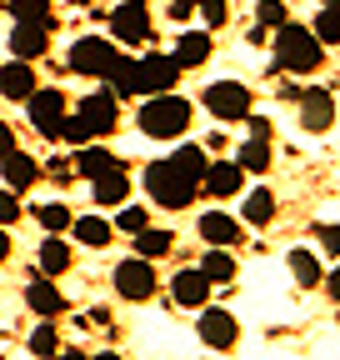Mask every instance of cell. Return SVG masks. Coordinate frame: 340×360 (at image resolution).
Segmentation results:
<instances>
[{
	"label": "cell",
	"instance_id": "1",
	"mask_svg": "<svg viewBox=\"0 0 340 360\" xmlns=\"http://www.w3.org/2000/svg\"><path fill=\"white\" fill-rule=\"evenodd\" d=\"M275 65L290 70V75H315V70L325 65V45L310 35V25L285 20V25L275 30Z\"/></svg>",
	"mask_w": 340,
	"mask_h": 360
},
{
	"label": "cell",
	"instance_id": "2",
	"mask_svg": "<svg viewBox=\"0 0 340 360\" xmlns=\"http://www.w3.org/2000/svg\"><path fill=\"white\" fill-rule=\"evenodd\" d=\"M185 125H190V101H181L176 90H170V96H145L140 130L150 135V141H176Z\"/></svg>",
	"mask_w": 340,
	"mask_h": 360
},
{
	"label": "cell",
	"instance_id": "3",
	"mask_svg": "<svg viewBox=\"0 0 340 360\" xmlns=\"http://www.w3.org/2000/svg\"><path fill=\"white\" fill-rule=\"evenodd\" d=\"M145 191H150V200L165 205V210H185V205L200 195V186L176 170V160H155V165L145 170Z\"/></svg>",
	"mask_w": 340,
	"mask_h": 360
},
{
	"label": "cell",
	"instance_id": "4",
	"mask_svg": "<svg viewBox=\"0 0 340 360\" xmlns=\"http://www.w3.org/2000/svg\"><path fill=\"white\" fill-rule=\"evenodd\" d=\"M115 56H120V51H115L105 35H80V40L70 45V70H75V75H100V80H105V70L115 65Z\"/></svg>",
	"mask_w": 340,
	"mask_h": 360
},
{
	"label": "cell",
	"instance_id": "5",
	"mask_svg": "<svg viewBox=\"0 0 340 360\" xmlns=\"http://www.w3.org/2000/svg\"><path fill=\"white\" fill-rule=\"evenodd\" d=\"M51 30H55V15H46V20H15L11 25V56L25 60V65H35L40 56H46V45H51Z\"/></svg>",
	"mask_w": 340,
	"mask_h": 360
},
{
	"label": "cell",
	"instance_id": "6",
	"mask_svg": "<svg viewBox=\"0 0 340 360\" xmlns=\"http://www.w3.org/2000/svg\"><path fill=\"white\" fill-rule=\"evenodd\" d=\"M200 101H205V110L216 115V120H245L250 115V90L240 80H216Z\"/></svg>",
	"mask_w": 340,
	"mask_h": 360
},
{
	"label": "cell",
	"instance_id": "7",
	"mask_svg": "<svg viewBox=\"0 0 340 360\" xmlns=\"http://www.w3.org/2000/svg\"><path fill=\"white\" fill-rule=\"evenodd\" d=\"M65 110H70V101L60 96V90H30L25 96V115H30V125L46 135V141H55V125L65 120Z\"/></svg>",
	"mask_w": 340,
	"mask_h": 360
},
{
	"label": "cell",
	"instance_id": "8",
	"mask_svg": "<svg viewBox=\"0 0 340 360\" xmlns=\"http://www.w3.org/2000/svg\"><path fill=\"white\" fill-rule=\"evenodd\" d=\"M115 295L120 300H150L155 295V265L131 255V260H120L115 265Z\"/></svg>",
	"mask_w": 340,
	"mask_h": 360
},
{
	"label": "cell",
	"instance_id": "9",
	"mask_svg": "<svg viewBox=\"0 0 340 360\" xmlns=\"http://www.w3.org/2000/svg\"><path fill=\"white\" fill-rule=\"evenodd\" d=\"M110 35H115L120 45H145V40L155 35V25H150V11L140 6V0H125V6L110 15Z\"/></svg>",
	"mask_w": 340,
	"mask_h": 360
},
{
	"label": "cell",
	"instance_id": "10",
	"mask_svg": "<svg viewBox=\"0 0 340 360\" xmlns=\"http://www.w3.org/2000/svg\"><path fill=\"white\" fill-rule=\"evenodd\" d=\"M200 340L210 350H230L240 340V321L230 310H221V305H200Z\"/></svg>",
	"mask_w": 340,
	"mask_h": 360
},
{
	"label": "cell",
	"instance_id": "11",
	"mask_svg": "<svg viewBox=\"0 0 340 360\" xmlns=\"http://www.w3.org/2000/svg\"><path fill=\"white\" fill-rule=\"evenodd\" d=\"M80 120H85V130H91V135H110V130L120 125V105H115V96H110V90H96V96H85V101H80Z\"/></svg>",
	"mask_w": 340,
	"mask_h": 360
},
{
	"label": "cell",
	"instance_id": "12",
	"mask_svg": "<svg viewBox=\"0 0 340 360\" xmlns=\"http://www.w3.org/2000/svg\"><path fill=\"white\" fill-rule=\"evenodd\" d=\"M140 65V96H170V90H176V60H170V56H145V60H136Z\"/></svg>",
	"mask_w": 340,
	"mask_h": 360
},
{
	"label": "cell",
	"instance_id": "13",
	"mask_svg": "<svg viewBox=\"0 0 340 360\" xmlns=\"http://www.w3.org/2000/svg\"><path fill=\"white\" fill-rule=\"evenodd\" d=\"M240 186H245V170L235 160H216V165H205V175H200V191L216 195V200H230Z\"/></svg>",
	"mask_w": 340,
	"mask_h": 360
},
{
	"label": "cell",
	"instance_id": "14",
	"mask_svg": "<svg viewBox=\"0 0 340 360\" xmlns=\"http://www.w3.org/2000/svg\"><path fill=\"white\" fill-rule=\"evenodd\" d=\"M0 175H6V191L20 195V191H30L35 180H40V160L25 155V150H11L6 160H0Z\"/></svg>",
	"mask_w": 340,
	"mask_h": 360
},
{
	"label": "cell",
	"instance_id": "15",
	"mask_svg": "<svg viewBox=\"0 0 340 360\" xmlns=\"http://www.w3.org/2000/svg\"><path fill=\"white\" fill-rule=\"evenodd\" d=\"M295 101H301V125L306 130H330L335 125V96L330 90H306Z\"/></svg>",
	"mask_w": 340,
	"mask_h": 360
},
{
	"label": "cell",
	"instance_id": "16",
	"mask_svg": "<svg viewBox=\"0 0 340 360\" xmlns=\"http://www.w3.org/2000/svg\"><path fill=\"white\" fill-rule=\"evenodd\" d=\"M200 236L216 245V250H230V245H240V220H230L225 210H210V215H200Z\"/></svg>",
	"mask_w": 340,
	"mask_h": 360
},
{
	"label": "cell",
	"instance_id": "17",
	"mask_svg": "<svg viewBox=\"0 0 340 360\" xmlns=\"http://www.w3.org/2000/svg\"><path fill=\"white\" fill-rule=\"evenodd\" d=\"M30 90H40V85H35V65H25V60L0 65V96H6V101H20V105H25Z\"/></svg>",
	"mask_w": 340,
	"mask_h": 360
},
{
	"label": "cell",
	"instance_id": "18",
	"mask_svg": "<svg viewBox=\"0 0 340 360\" xmlns=\"http://www.w3.org/2000/svg\"><path fill=\"white\" fill-rule=\"evenodd\" d=\"M170 290H176V305H185V310H200L210 300V281L200 276V270H176Z\"/></svg>",
	"mask_w": 340,
	"mask_h": 360
},
{
	"label": "cell",
	"instance_id": "19",
	"mask_svg": "<svg viewBox=\"0 0 340 360\" xmlns=\"http://www.w3.org/2000/svg\"><path fill=\"white\" fill-rule=\"evenodd\" d=\"M170 60H176V70H195V65H205V60H210V35H205V30H185Z\"/></svg>",
	"mask_w": 340,
	"mask_h": 360
},
{
	"label": "cell",
	"instance_id": "20",
	"mask_svg": "<svg viewBox=\"0 0 340 360\" xmlns=\"http://www.w3.org/2000/svg\"><path fill=\"white\" fill-rule=\"evenodd\" d=\"M70 170L80 175V180H96V175H105V170H125L110 150H100V146H85L75 160H70Z\"/></svg>",
	"mask_w": 340,
	"mask_h": 360
},
{
	"label": "cell",
	"instance_id": "21",
	"mask_svg": "<svg viewBox=\"0 0 340 360\" xmlns=\"http://www.w3.org/2000/svg\"><path fill=\"white\" fill-rule=\"evenodd\" d=\"M25 300H30L35 315H46V321H55V315L65 310V295H60L51 281H30V285H25Z\"/></svg>",
	"mask_w": 340,
	"mask_h": 360
},
{
	"label": "cell",
	"instance_id": "22",
	"mask_svg": "<svg viewBox=\"0 0 340 360\" xmlns=\"http://www.w3.org/2000/svg\"><path fill=\"white\" fill-rule=\"evenodd\" d=\"M70 231H75L80 245L100 250V245H110V231H115V225H110L105 215H75V220H70Z\"/></svg>",
	"mask_w": 340,
	"mask_h": 360
},
{
	"label": "cell",
	"instance_id": "23",
	"mask_svg": "<svg viewBox=\"0 0 340 360\" xmlns=\"http://www.w3.org/2000/svg\"><path fill=\"white\" fill-rule=\"evenodd\" d=\"M96 205H125V195H131V180H125V170H105L96 175Z\"/></svg>",
	"mask_w": 340,
	"mask_h": 360
},
{
	"label": "cell",
	"instance_id": "24",
	"mask_svg": "<svg viewBox=\"0 0 340 360\" xmlns=\"http://www.w3.org/2000/svg\"><path fill=\"white\" fill-rule=\"evenodd\" d=\"M270 160H275L270 141H245V146H240V155H235V165H240L245 175H261V170H270Z\"/></svg>",
	"mask_w": 340,
	"mask_h": 360
},
{
	"label": "cell",
	"instance_id": "25",
	"mask_svg": "<svg viewBox=\"0 0 340 360\" xmlns=\"http://www.w3.org/2000/svg\"><path fill=\"white\" fill-rule=\"evenodd\" d=\"M70 260H75V255H70V245L51 236L46 245H40V276H65V270H70Z\"/></svg>",
	"mask_w": 340,
	"mask_h": 360
},
{
	"label": "cell",
	"instance_id": "26",
	"mask_svg": "<svg viewBox=\"0 0 340 360\" xmlns=\"http://www.w3.org/2000/svg\"><path fill=\"white\" fill-rule=\"evenodd\" d=\"M200 276H205L210 285H230V281H235V260H230V250H210V255L200 260Z\"/></svg>",
	"mask_w": 340,
	"mask_h": 360
},
{
	"label": "cell",
	"instance_id": "27",
	"mask_svg": "<svg viewBox=\"0 0 340 360\" xmlns=\"http://www.w3.org/2000/svg\"><path fill=\"white\" fill-rule=\"evenodd\" d=\"M240 220H250V225H270V220H275V195H270L266 186H261V191H250Z\"/></svg>",
	"mask_w": 340,
	"mask_h": 360
},
{
	"label": "cell",
	"instance_id": "28",
	"mask_svg": "<svg viewBox=\"0 0 340 360\" xmlns=\"http://www.w3.org/2000/svg\"><path fill=\"white\" fill-rule=\"evenodd\" d=\"M290 276H295V285H320V255H310L306 245L301 250H290Z\"/></svg>",
	"mask_w": 340,
	"mask_h": 360
},
{
	"label": "cell",
	"instance_id": "29",
	"mask_svg": "<svg viewBox=\"0 0 340 360\" xmlns=\"http://www.w3.org/2000/svg\"><path fill=\"white\" fill-rule=\"evenodd\" d=\"M170 245H176V236H170V231H150V225H145V231H136V255H140V260H155V255H165Z\"/></svg>",
	"mask_w": 340,
	"mask_h": 360
},
{
	"label": "cell",
	"instance_id": "30",
	"mask_svg": "<svg viewBox=\"0 0 340 360\" xmlns=\"http://www.w3.org/2000/svg\"><path fill=\"white\" fill-rule=\"evenodd\" d=\"M170 160H176V170H181L185 180H195V186H200V175H205V165H210L200 146H181V150H176V155H170Z\"/></svg>",
	"mask_w": 340,
	"mask_h": 360
},
{
	"label": "cell",
	"instance_id": "31",
	"mask_svg": "<svg viewBox=\"0 0 340 360\" xmlns=\"http://www.w3.org/2000/svg\"><path fill=\"white\" fill-rule=\"evenodd\" d=\"M255 20H261V30H280L285 25V0H261V6H255Z\"/></svg>",
	"mask_w": 340,
	"mask_h": 360
},
{
	"label": "cell",
	"instance_id": "32",
	"mask_svg": "<svg viewBox=\"0 0 340 360\" xmlns=\"http://www.w3.org/2000/svg\"><path fill=\"white\" fill-rule=\"evenodd\" d=\"M310 35H315L320 45H340V20H335V11H330V6L315 15V30H310Z\"/></svg>",
	"mask_w": 340,
	"mask_h": 360
},
{
	"label": "cell",
	"instance_id": "33",
	"mask_svg": "<svg viewBox=\"0 0 340 360\" xmlns=\"http://www.w3.org/2000/svg\"><path fill=\"white\" fill-rule=\"evenodd\" d=\"M15 11V20H46L51 15V0H6Z\"/></svg>",
	"mask_w": 340,
	"mask_h": 360
},
{
	"label": "cell",
	"instance_id": "34",
	"mask_svg": "<svg viewBox=\"0 0 340 360\" xmlns=\"http://www.w3.org/2000/svg\"><path fill=\"white\" fill-rule=\"evenodd\" d=\"M55 141H70V146H85V141H91V130H85V120H80V115H75V120L65 115V120L55 125Z\"/></svg>",
	"mask_w": 340,
	"mask_h": 360
},
{
	"label": "cell",
	"instance_id": "35",
	"mask_svg": "<svg viewBox=\"0 0 340 360\" xmlns=\"http://www.w3.org/2000/svg\"><path fill=\"white\" fill-rule=\"evenodd\" d=\"M70 220H75V215H70L65 205H46V210H40V225H46V231H51V236H60V231H70Z\"/></svg>",
	"mask_w": 340,
	"mask_h": 360
},
{
	"label": "cell",
	"instance_id": "36",
	"mask_svg": "<svg viewBox=\"0 0 340 360\" xmlns=\"http://www.w3.org/2000/svg\"><path fill=\"white\" fill-rule=\"evenodd\" d=\"M55 345H60V335H55V326H51V321L30 335V350H35V355H55Z\"/></svg>",
	"mask_w": 340,
	"mask_h": 360
},
{
	"label": "cell",
	"instance_id": "37",
	"mask_svg": "<svg viewBox=\"0 0 340 360\" xmlns=\"http://www.w3.org/2000/svg\"><path fill=\"white\" fill-rule=\"evenodd\" d=\"M115 225H120V231H125V236H136V231H145V225H150V215H145L140 205H125Z\"/></svg>",
	"mask_w": 340,
	"mask_h": 360
},
{
	"label": "cell",
	"instance_id": "38",
	"mask_svg": "<svg viewBox=\"0 0 340 360\" xmlns=\"http://www.w3.org/2000/svg\"><path fill=\"white\" fill-rule=\"evenodd\" d=\"M200 15H205V30H221L225 25V0H200Z\"/></svg>",
	"mask_w": 340,
	"mask_h": 360
},
{
	"label": "cell",
	"instance_id": "39",
	"mask_svg": "<svg viewBox=\"0 0 340 360\" xmlns=\"http://www.w3.org/2000/svg\"><path fill=\"white\" fill-rule=\"evenodd\" d=\"M40 175H51L55 186H70V175H75V170H70V160H65V155H55L51 165H40Z\"/></svg>",
	"mask_w": 340,
	"mask_h": 360
},
{
	"label": "cell",
	"instance_id": "40",
	"mask_svg": "<svg viewBox=\"0 0 340 360\" xmlns=\"http://www.w3.org/2000/svg\"><path fill=\"white\" fill-rule=\"evenodd\" d=\"M11 220H20V195H11V191H0V231H6Z\"/></svg>",
	"mask_w": 340,
	"mask_h": 360
},
{
	"label": "cell",
	"instance_id": "41",
	"mask_svg": "<svg viewBox=\"0 0 340 360\" xmlns=\"http://www.w3.org/2000/svg\"><path fill=\"white\" fill-rule=\"evenodd\" d=\"M245 120H250V135H255V141H270V135H275L266 115H245Z\"/></svg>",
	"mask_w": 340,
	"mask_h": 360
},
{
	"label": "cell",
	"instance_id": "42",
	"mask_svg": "<svg viewBox=\"0 0 340 360\" xmlns=\"http://www.w3.org/2000/svg\"><path fill=\"white\" fill-rule=\"evenodd\" d=\"M320 245H325V255L335 260V250H340V236H335V225H320Z\"/></svg>",
	"mask_w": 340,
	"mask_h": 360
},
{
	"label": "cell",
	"instance_id": "43",
	"mask_svg": "<svg viewBox=\"0 0 340 360\" xmlns=\"http://www.w3.org/2000/svg\"><path fill=\"white\" fill-rule=\"evenodd\" d=\"M11 150H15V130H11L6 120H0V160H6Z\"/></svg>",
	"mask_w": 340,
	"mask_h": 360
},
{
	"label": "cell",
	"instance_id": "44",
	"mask_svg": "<svg viewBox=\"0 0 340 360\" xmlns=\"http://www.w3.org/2000/svg\"><path fill=\"white\" fill-rule=\"evenodd\" d=\"M55 360H91V355H85V350H75V345H70V350H60Z\"/></svg>",
	"mask_w": 340,
	"mask_h": 360
},
{
	"label": "cell",
	"instance_id": "45",
	"mask_svg": "<svg viewBox=\"0 0 340 360\" xmlns=\"http://www.w3.org/2000/svg\"><path fill=\"white\" fill-rule=\"evenodd\" d=\"M6 260H11V236L0 231V265H6Z\"/></svg>",
	"mask_w": 340,
	"mask_h": 360
},
{
	"label": "cell",
	"instance_id": "46",
	"mask_svg": "<svg viewBox=\"0 0 340 360\" xmlns=\"http://www.w3.org/2000/svg\"><path fill=\"white\" fill-rule=\"evenodd\" d=\"M91 360H120V355H110V350H105V355H91Z\"/></svg>",
	"mask_w": 340,
	"mask_h": 360
},
{
	"label": "cell",
	"instance_id": "47",
	"mask_svg": "<svg viewBox=\"0 0 340 360\" xmlns=\"http://www.w3.org/2000/svg\"><path fill=\"white\" fill-rule=\"evenodd\" d=\"M181 6H190V11H195V6H200V0H181Z\"/></svg>",
	"mask_w": 340,
	"mask_h": 360
},
{
	"label": "cell",
	"instance_id": "48",
	"mask_svg": "<svg viewBox=\"0 0 340 360\" xmlns=\"http://www.w3.org/2000/svg\"><path fill=\"white\" fill-rule=\"evenodd\" d=\"M320 6H330V0H320Z\"/></svg>",
	"mask_w": 340,
	"mask_h": 360
},
{
	"label": "cell",
	"instance_id": "49",
	"mask_svg": "<svg viewBox=\"0 0 340 360\" xmlns=\"http://www.w3.org/2000/svg\"><path fill=\"white\" fill-rule=\"evenodd\" d=\"M75 6H85V0H75Z\"/></svg>",
	"mask_w": 340,
	"mask_h": 360
}]
</instances>
